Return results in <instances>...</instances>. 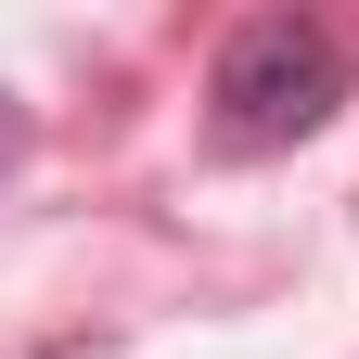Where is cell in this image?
Instances as JSON below:
<instances>
[{"mask_svg":"<svg viewBox=\"0 0 359 359\" xmlns=\"http://www.w3.org/2000/svg\"><path fill=\"white\" fill-rule=\"evenodd\" d=\"M346 103V39L321 13H244L231 39H218V77H205V128L218 154H283L308 142Z\"/></svg>","mask_w":359,"mask_h":359,"instance_id":"6da1fadb","label":"cell"},{"mask_svg":"<svg viewBox=\"0 0 359 359\" xmlns=\"http://www.w3.org/2000/svg\"><path fill=\"white\" fill-rule=\"evenodd\" d=\"M13 167H26V103L0 90V180H13Z\"/></svg>","mask_w":359,"mask_h":359,"instance_id":"7a4b0ae2","label":"cell"}]
</instances>
